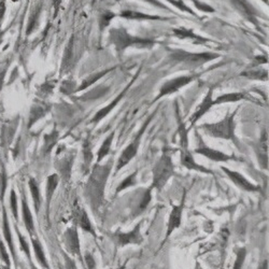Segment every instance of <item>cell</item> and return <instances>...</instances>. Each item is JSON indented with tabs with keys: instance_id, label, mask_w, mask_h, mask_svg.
Segmentation results:
<instances>
[{
	"instance_id": "7402d4cb",
	"label": "cell",
	"mask_w": 269,
	"mask_h": 269,
	"mask_svg": "<svg viewBox=\"0 0 269 269\" xmlns=\"http://www.w3.org/2000/svg\"><path fill=\"white\" fill-rule=\"evenodd\" d=\"M59 182V177L57 174L51 175L47 180V187H45V202H47V212L49 211L50 204L52 201L55 190L57 189Z\"/></svg>"
},
{
	"instance_id": "f6af8a7d",
	"label": "cell",
	"mask_w": 269,
	"mask_h": 269,
	"mask_svg": "<svg viewBox=\"0 0 269 269\" xmlns=\"http://www.w3.org/2000/svg\"><path fill=\"white\" fill-rule=\"evenodd\" d=\"M65 260H66V269H78L72 258H70L69 256L66 255Z\"/></svg>"
},
{
	"instance_id": "ac0fdd59",
	"label": "cell",
	"mask_w": 269,
	"mask_h": 269,
	"mask_svg": "<svg viewBox=\"0 0 269 269\" xmlns=\"http://www.w3.org/2000/svg\"><path fill=\"white\" fill-rule=\"evenodd\" d=\"M257 160L263 169L268 168V135L267 131H264L256 148Z\"/></svg>"
},
{
	"instance_id": "5bb4252c",
	"label": "cell",
	"mask_w": 269,
	"mask_h": 269,
	"mask_svg": "<svg viewBox=\"0 0 269 269\" xmlns=\"http://www.w3.org/2000/svg\"><path fill=\"white\" fill-rule=\"evenodd\" d=\"M181 165L185 167L186 169L193 170V171H197L200 172V174H205V175H212L213 172L206 168V167L201 166L199 164L196 163V161L193 157V154L190 152L189 149H181Z\"/></svg>"
},
{
	"instance_id": "8992f818",
	"label": "cell",
	"mask_w": 269,
	"mask_h": 269,
	"mask_svg": "<svg viewBox=\"0 0 269 269\" xmlns=\"http://www.w3.org/2000/svg\"><path fill=\"white\" fill-rule=\"evenodd\" d=\"M152 119H153V115H151L150 118L148 119V121H146L145 123L142 125V127L138 131V134L136 135L134 140L131 141L127 146H126V148L123 150V152H122L120 157H119V160H118V163H116V166H115L114 175L118 174V172L121 169H123L126 165L129 164L131 161V160H133L134 157L137 155V153H138L139 146H140V143H141L142 135L144 134V131H145L146 127H148V125H149V123H150Z\"/></svg>"
},
{
	"instance_id": "f546056e",
	"label": "cell",
	"mask_w": 269,
	"mask_h": 269,
	"mask_svg": "<svg viewBox=\"0 0 269 269\" xmlns=\"http://www.w3.org/2000/svg\"><path fill=\"white\" fill-rule=\"evenodd\" d=\"M137 176H138V170L134 171L133 174H130L128 177H126L124 180H122L121 183L118 185V187H116L115 194H120V193L129 189V187L137 185Z\"/></svg>"
},
{
	"instance_id": "4fadbf2b",
	"label": "cell",
	"mask_w": 269,
	"mask_h": 269,
	"mask_svg": "<svg viewBox=\"0 0 269 269\" xmlns=\"http://www.w3.org/2000/svg\"><path fill=\"white\" fill-rule=\"evenodd\" d=\"M65 246L71 255L81 257V245L78 228L75 226L69 227L65 233Z\"/></svg>"
},
{
	"instance_id": "f1b7e54d",
	"label": "cell",
	"mask_w": 269,
	"mask_h": 269,
	"mask_svg": "<svg viewBox=\"0 0 269 269\" xmlns=\"http://www.w3.org/2000/svg\"><path fill=\"white\" fill-rule=\"evenodd\" d=\"M241 75L242 77H246L251 80H261V81L268 80V71L260 68H249L248 70L243 71Z\"/></svg>"
},
{
	"instance_id": "cb8c5ba5",
	"label": "cell",
	"mask_w": 269,
	"mask_h": 269,
	"mask_svg": "<svg viewBox=\"0 0 269 269\" xmlns=\"http://www.w3.org/2000/svg\"><path fill=\"white\" fill-rule=\"evenodd\" d=\"M2 232H3V237L6 239L8 247L10 249V252L13 256L14 260H17V254L14 252V247H13V239H12V234H11V230H10V224H9V219H8V215L7 211L3 209L2 211Z\"/></svg>"
},
{
	"instance_id": "ab89813d",
	"label": "cell",
	"mask_w": 269,
	"mask_h": 269,
	"mask_svg": "<svg viewBox=\"0 0 269 269\" xmlns=\"http://www.w3.org/2000/svg\"><path fill=\"white\" fill-rule=\"evenodd\" d=\"M17 232H18V241L19 243H21V248L22 250L25 252V254H26V256L28 257V260H32V256H30V249H29V243H27L26 239L23 237V235L21 234V232L18 231V228H17Z\"/></svg>"
},
{
	"instance_id": "8fae6325",
	"label": "cell",
	"mask_w": 269,
	"mask_h": 269,
	"mask_svg": "<svg viewBox=\"0 0 269 269\" xmlns=\"http://www.w3.org/2000/svg\"><path fill=\"white\" fill-rule=\"evenodd\" d=\"M195 153L205 156L208 160L215 161V163H227V161H238L236 156L228 155L224 153V152L211 149L206 144H200L198 148L195 149Z\"/></svg>"
},
{
	"instance_id": "1f68e13d",
	"label": "cell",
	"mask_w": 269,
	"mask_h": 269,
	"mask_svg": "<svg viewBox=\"0 0 269 269\" xmlns=\"http://www.w3.org/2000/svg\"><path fill=\"white\" fill-rule=\"evenodd\" d=\"M245 98V94L242 93H228L222 96H219L215 100V106L221 105V104H227V103H236V101H240Z\"/></svg>"
},
{
	"instance_id": "ffe728a7",
	"label": "cell",
	"mask_w": 269,
	"mask_h": 269,
	"mask_svg": "<svg viewBox=\"0 0 269 269\" xmlns=\"http://www.w3.org/2000/svg\"><path fill=\"white\" fill-rule=\"evenodd\" d=\"M22 215H23L24 224H25V227H26L27 232L29 233L32 237L35 236L36 235L35 223H34L32 211H30V209H29L27 198H26V196H25V194H23V197H22Z\"/></svg>"
},
{
	"instance_id": "60d3db41",
	"label": "cell",
	"mask_w": 269,
	"mask_h": 269,
	"mask_svg": "<svg viewBox=\"0 0 269 269\" xmlns=\"http://www.w3.org/2000/svg\"><path fill=\"white\" fill-rule=\"evenodd\" d=\"M114 18V13L107 11L105 12L103 15H101L100 18V29L104 30L106 27H108V25L110 24V22L112 21Z\"/></svg>"
},
{
	"instance_id": "83f0119b",
	"label": "cell",
	"mask_w": 269,
	"mask_h": 269,
	"mask_svg": "<svg viewBox=\"0 0 269 269\" xmlns=\"http://www.w3.org/2000/svg\"><path fill=\"white\" fill-rule=\"evenodd\" d=\"M114 135H115V133H114V131H112V133H111L105 139V141L103 142V144H101V146L97 152V164H99L106 156L109 155L110 151H111V145H112V142H113V139H114Z\"/></svg>"
},
{
	"instance_id": "5b68a950",
	"label": "cell",
	"mask_w": 269,
	"mask_h": 269,
	"mask_svg": "<svg viewBox=\"0 0 269 269\" xmlns=\"http://www.w3.org/2000/svg\"><path fill=\"white\" fill-rule=\"evenodd\" d=\"M219 57L215 53H190L183 50H176L170 54V59L184 68H196L210 60Z\"/></svg>"
},
{
	"instance_id": "d6986e66",
	"label": "cell",
	"mask_w": 269,
	"mask_h": 269,
	"mask_svg": "<svg viewBox=\"0 0 269 269\" xmlns=\"http://www.w3.org/2000/svg\"><path fill=\"white\" fill-rule=\"evenodd\" d=\"M75 222H77V225L80 228H82L84 232L95 236V230L92 222H90L88 212H86L83 208L79 207L78 209L75 210Z\"/></svg>"
},
{
	"instance_id": "c3c4849f",
	"label": "cell",
	"mask_w": 269,
	"mask_h": 269,
	"mask_svg": "<svg viewBox=\"0 0 269 269\" xmlns=\"http://www.w3.org/2000/svg\"><path fill=\"white\" fill-rule=\"evenodd\" d=\"M258 269H268V261L265 260L263 263H262V265L260 266V268Z\"/></svg>"
},
{
	"instance_id": "681fc988",
	"label": "cell",
	"mask_w": 269,
	"mask_h": 269,
	"mask_svg": "<svg viewBox=\"0 0 269 269\" xmlns=\"http://www.w3.org/2000/svg\"><path fill=\"white\" fill-rule=\"evenodd\" d=\"M1 269H10V266H6V265H4V267H2Z\"/></svg>"
},
{
	"instance_id": "d4e9b609",
	"label": "cell",
	"mask_w": 269,
	"mask_h": 269,
	"mask_svg": "<svg viewBox=\"0 0 269 269\" xmlns=\"http://www.w3.org/2000/svg\"><path fill=\"white\" fill-rule=\"evenodd\" d=\"M32 243H33L36 260L38 261V263L44 269H50L49 263L47 261V256H45V253H44L43 247L41 246V243H40V241L37 239V238H35L34 236L32 237Z\"/></svg>"
},
{
	"instance_id": "816d5d0a",
	"label": "cell",
	"mask_w": 269,
	"mask_h": 269,
	"mask_svg": "<svg viewBox=\"0 0 269 269\" xmlns=\"http://www.w3.org/2000/svg\"><path fill=\"white\" fill-rule=\"evenodd\" d=\"M32 268H33V269H37V268H36V267H35V266H34V265H33V266H32Z\"/></svg>"
},
{
	"instance_id": "e575fe53",
	"label": "cell",
	"mask_w": 269,
	"mask_h": 269,
	"mask_svg": "<svg viewBox=\"0 0 269 269\" xmlns=\"http://www.w3.org/2000/svg\"><path fill=\"white\" fill-rule=\"evenodd\" d=\"M152 191H153V189L152 187H148L143 193V195L141 196V199L139 201L138 204V207H137V212L136 215H139V213L143 212L146 208H148V206L150 205V202L152 200Z\"/></svg>"
},
{
	"instance_id": "6da1fadb",
	"label": "cell",
	"mask_w": 269,
	"mask_h": 269,
	"mask_svg": "<svg viewBox=\"0 0 269 269\" xmlns=\"http://www.w3.org/2000/svg\"><path fill=\"white\" fill-rule=\"evenodd\" d=\"M113 161L110 160L105 165L96 163L88 178L84 186V196L90 207L94 211H97L103 206L105 200V191L107 182L112 170Z\"/></svg>"
},
{
	"instance_id": "7bdbcfd3",
	"label": "cell",
	"mask_w": 269,
	"mask_h": 269,
	"mask_svg": "<svg viewBox=\"0 0 269 269\" xmlns=\"http://www.w3.org/2000/svg\"><path fill=\"white\" fill-rule=\"evenodd\" d=\"M191 1H193V3L195 4L196 8H198L199 10H201V11L204 12H215V9H213L211 6H209V4H207L205 2H201L200 0H191Z\"/></svg>"
},
{
	"instance_id": "e0dca14e",
	"label": "cell",
	"mask_w": 269,
	"mask_h": 269,
	"mask_svg": "<svg viewBox=\"0 0 269 269\" xmlns=\"http://www.w3.org/2000/svg\"><path fill=\"white\" fill-rule=\"evenodd\" d=\"M137 78V75H135V77H134V79L133 80H131L130 81V83L128 84V86H127V88H125L124 90H123V92H122V93H120V95L119 96H116V97L114 98V100L112 101V103H110L108 106H106L105 107V108H103V109H100L99 111H98V112L97 113H96L95 114V116H94V118L92 119V123H98V122H100L101 120H104L105 118H106V116L107 115H108L110 112H111V111H112L114 108H115V107H116V105H118L119 103H120V101L122 100V98H123L124 97V95H125V93L126 92H127V90H128V89H129V86L131 85V83H133L134 82V80Z\"/></svg>"
},
{
	"instance_id": "f907efd6",
	"label": "cell",
	"mask_w": 269,
	"mask_h": 269,
	"mask_svg": "<svg viewBox=\"0 0 269 269\" xmlns=\"http://www.w3.org/2000/svg\"><path fill=\"white\" fill-rule=\"evenodd\" d=\"M263 1H264V2H266V3H268V0H263Z\"/></svg>"
},
{
	"instance_id": "484cf974",
	"label": "cell",
	"mask_w": 269,
	"mask_h": 269,
	"mask_svg": "<svg viewBox=\"0 0 269 269\" xmlns=\"http://www.w3.org/2000/svg\"><path fill=\"white\" fill-rule=\"evenodd\" d=\"M28 185H29L30 194H32V197H33L35 212L36 215H39L40 208H41V195H40L39 185L35 179H30L28 182Z\"/></svg>"
},
{
	"instance_id": "8d00e7d4",
	"label": "cell",
	"mask_w": 269,
	"mask_h": 269,
	"mask_svg": "<svg viewBox=\"0 0 269 269\" xmlns=\"http://www.w3.org/2000/svg\"><path fill=\"white\" fill-rule=\"evenodd\" d=\"M83 153H84V163H85V171H88L90 168V164L93 161V154L90 151V141H85L83 144Z\"/></svg>"
},
{
	"instance_id": "bcb514c9",
	"label": "cell",
	"mask_w": 269,
	"mask_h": 269,
	"mask_svg": "<svg viewBox=\"0 0 269 269\" xmlns=\"http://www.w3.org/2000/svg\"><path fill=\"white\" fill-rule=\"evenodd\" d=\"M143 1L148 2L150 4H152V6H154L156 8H161V9H165L167 10L168 8H167L164 3H161V1H159V0H143Z\"/></svg>"
},
{
	"instance_id": "52a82bcc",
	"label": "cell",
	"mask_w": 269,
	"mask_h": 269,
	"mask_svg": "<svg viewBox=\"0 0 269 269\" xmlns=\"http://www.w3.org/2000/svg\"><path fill=\"white\" fill-rule=\"evenodd\" d=\"M141 224L142 221H140L133 230L123 233V232H116L113 234V240L119 247L123 248L129 245L140 246L143 242V236L141 235Z\"/></svg>"
},
{
	"instance_id": "ee69618b",
	"label": "cell",
	"mask_w": 269,
	"mask_h": 269,
	"mask_svg": "<svg viewBox=\"0 0 269 269\" xmlns=\"http://www.w3.org/2000/svg\"><path fill=\"white\" fill-rule=\"evenodd\" d=\"M84 260H85L86 266H88L89 269H95L96 268L95 258H94V256L92 254H90V252H86V254L84 256Z\"/></svg>"
},
{
	"instance_id": "d590c367",
	"label": "cell",
	"mask_w": 269,
	"mask_h": 269,
	"mask_svg": "<svg viewBox=\"0 0 269 269\" xmlns=\"http://www.w3.org/2000/svg\"><path fill=\"white\" fill-rule=\"evenodd\" d=\"M248 255V250L247 248L241 247L236 250V258L234 262V265H233V269H242L243 265H245L246 258Z\"/></svg>"
},
{
	"instance_id": "30bf717a",
	"label": "cell",
	"mask_w": 269,
	"mask_h": 269,
	"mask_svg": "<svg viewBox=\"0 0 269 269\" xmlns=\"http://www.w3.org/2000/svg\"><path fill=\"white\" fill-rule=\"evenodd\" d=\"M221 169L225 172V175L230 178V179L233 181L236 186L239 187L242 191L245 192H261V187L252 183L250 180H248L246 177H243L240 172L232 170L230 168H226V167H221Z\"/></svg>"
},
{
	"instance_id": "44dd1931",
	"label": "cell",
	"mask_w": 269,
	"mask_h": 269,
	"mask_svg": "<svg viewBox=\"0 0 269 269\" xmlns=\"http://www.w3.org/2000/svg\"><path fill=\"white\" fill-rule=\"evenodd\" d=\"M121 18L126 19H131V21H155V19H166L159 17V15H150L144 14L138 11H133V10H124L121 12Z\"/></svg>"
},
{
	"instance_id": "2e32d148",
	"label": "cell",
	"mask_w": 269,
	"mask_h": 269,
	"mask_svg": "<svg viewBox=\"0 0 269 269\" xmlns=\"http://www.w3.org/2000/svg\"><path fill=\"white\" fill-rule=\"evenodd\" d=\"M212 93H213L212 89L208 90V93L205 96L204 100L201 101V104L198 106V108L196 109L194 114L191 116V119H190L191 126L194 125L196 122H198L202 118V116H204L208 112V111H209L212 107L215 106V100H213V98H212Z\"/></svg>"
},
{
	"instance_id": "7c38bea8",
	"label": "cell",
	"mask_w": 269,
	"mask_h": 269,
	"mask_svg": "<svg viewBox=\"0 0 269 269\" xmlns=\"http://www.w3.org/2000/svg\"><path fill=\"white\" fill-rule=\"evenodd\" d=\"M230 2L243 18H247L249 22L254 24L255 26H257L258 23L256 18L258 17V13L256 11V9L253 7L248 0H230Z\"/></svg>"
},
{
	"instance_id": "7dc6e473",
	"label": "cell",
	"mask_w": 269,
	"mask_h": 269,
	"mask_svg": "<svg viewBox=\"0 0 269 269\" xmlns=\"http://www.w3.org/2000/svg\"><path fill=\"white\" fill-rule=\"evenodd\" d=\"M62 1H63V0H53V7H54V10H55V13H54L55 17H56L57 11H58V9L60 7V3H62Z\"/></svg>"
},
{
	"instance_id": "9c48e42d",
	"label": "cell",
	"mask_w": 269,
	"mask_h": 269,
	"mask_svg": "<svg viewBox=\"0 0 269 269\" xmlns=\"http://www.w3.org/2000/svg\"><path fill=\"white\" fill-rule=\"evenodd\" d=\"M184 202H185V193L183 194V197H182V200L180 204L172 206V209L169 215L168 224H167L165 240L168 239V238L172 235V233L181 226L182 215H183V209H184Z\"/></svg>"
},
{
	"instance_id": "7a4b0ae2",
	"label": "cell",
	"mask_w": 269,
	"mask_h": 269,
	"mask_svg": "<svg viewBox=\"0 0 269 269\" xmlns=\"http://www.w3.org/2000/svg\"><path fill=\"white\" fill-rule=\"evenodd\" d=\"M109 41L114 45V48L119 55H122L126 49H150L154 47L155 41L151 39L136 37L131 36L125 28H113L109 33Z\"/></svg>"
},
{
	"instance_id": "3957f363",
	"label": "cell",
	"mask_w": 269,
	"mask_h": 269,
	"mask_svg": "<svg viewBox=\"0 0 269 269\" xmlns=\"http://www.w3.org/2000/svg\"><path fill=\"white\" fill-rule=\"evenodd\" d=\"M237 110L233 113L227 114L224 119L216 123H208L202 124L200 128L205 131L207 135H209L213 138H219L224 140H230L234 143L238 149H240V142L238 140L235 134V115Z\"/></svg>"
},
{
	"instance_id": "f5cc1de1",
	"label": "cell",
	"mask_w": 269,
	"mask_h": 269,
	"mask_svg": "<svg viewBox=\"0 0 269 269\" xmlns=\"http://www.w3.org/2000/svg\"><path fill=\"white\" fill-rule=\"evenodd\" d=\"M12 1H18V0H12Z\"/></svg>"
},
{
	"instance_id": "d6a6232c",
	"label": "cell",
	"mask_w": 269,
	"mask_h": 269,
	"mask_svg": "<svg viewBox=\"0 0 269 269\" xmlns=\"http://www.w3.org/2000/svg\"><path fill=\"white\" fill-rule=\"evenodd\" d=\"M41 11H42V4H39V6L36 7V9L33 11L32 17H30V18H29L28 26H27V30H26L27 35H30L36 28H37L38 24H39L40 14H41Z\"/></svg>"
},
{
	"instance_id": "f35d334b",
	"label": "cell",
	"mask_w": 269,
	"mask_h": 269,
	"mask_svg": "<svg viewBox=\"0 0 269 269\" xmlns=\"http://www.w3.org/2000/svg\"><path fill=\"white\" fill-rule=\"evenodd\" d=\"M10 204H11V210L13 213V216L15 220H18V197L15 194V191H11V195H10Z\"/></svg>"
},
{
	"instance_id": "9a60e30c",
	"label": "cell",
	"mask_w": 269,
	"mask_h": 269,
	"mask_svg": "<svg viewBox=\"0 0 269 269\" xmlns=\"http://www.w3.org/2000/svg\"><path fill=\"white\" fill-rule=\"evenodd\" d=\"M74 161V154H69L64 156L63 159L58 160L55 163V168L58 171L59 179H63L64 181H69L71 178V170H72Z\"/></svg>"
},
{
	"instance_id": "4dcf8cb0",
	"label": "cell",
	"mask_w": 269,
	"mask_h": 269,
	"mask_svg": "<svg viewBox=\"0 0 269 269\" xmlns=\"http://www.w3.org/2000/svg\"><path fill=\"white\" fill-rule=\"evenodd\" d=\"M112 70H113V68H108V69H106V70H104V71H101V72H98V73H95V74L90 75V77L86 78V79L83 81V82H82V84H81V85L79 86V89L77 90V92H80V90H83L84 89H88L89 86L95 84L99 79H101V78L104 77V75H106L107 73L110 72V71H112Z\"/></svg>"
},
{
	"instance_id": "603a6c76",
	"label": "cell",
	"mask_w": 269,
	"mask_h": 269,
	"mask_svg": "<svg viewBox=\"0 0 269 269\" xmlns=\"http://www.w3.org/2000/svg\"><path fill=\"white\" fill-rule=\"evenodd\" d=\"M174 33L177 36L178 38L180 39H189L193 40V43H197V44H206L209 40L206 38H202L200 36L196 35L193 30L191 29H186V28H179V29H174Z\"/></svg>"
},
{
	"instance_id": "b9f144b4",
	"label": "cell",
	"mask_w": 269,
	"mask_h": 269,
	"mask_svg": "<svg viewBox=\"0 0 269 269\" xmlns=\"http://www.w3.org/2000/svg\"><path fill=\"white\" fill-rule=\"evenodd\" d=\"M0 258H1L2 262L4 263L6 266L11 265V262H10V256L7 252V248L4 247L3 241L1 238H0Z\"/></svg>"
},
{
	"instance_id": "74e56055",
	"label": "cell",
	"mask_w": 269,
	"mask_h": 269,
	"mask_svg": "<svg viewBox=\"0 0 269 269\" xmlns=\"http://www.w3.org/2000/svg\"><path fill=\"white\" fill-rule=\"evenodd\" d=\"M167 1H169L172 4V6H175L178 9H180L181 11L186 12V13L192 14V15H195V12L193 11V10L191 8H189V7L186 6L183 0H167Z\"/></svg>"
},
{
	"instance_id": "277c9868",
	"label": "cell",
	"mask_w": 269,
	"mask_h": 269,
	"mask_svg": "<svg viewBox=\"0 0 269 269\" xmlns=\"http://www.w3.org/2000/svg\"><path fill=\"white\" fill-rule=\"evenodd\" d=\"M152 184L153 190L161 191L175 174V166L171 155L164 153L156 161L152 169Z\"/></svg>"
},
{
	"instance_id": "ba28073f",
	"label": "cell",
	"mask_w": 269,
	"mask_h": 269,
	"mask_svg": "<svg viewBox=\"0 0 269 269\" xmlns=\"http://www.w3.org/2000/svg\"><path fill=\"white\" fill-rule=\"evenodd\" d=\"M194 79H195V75H182V77H178L167 81V82H165L163 86L161 88L160 93L157 95L155 101L161 99V97H165V96L175 94L176 92H178V90H180L182 88H184L185 85L190 84Z\"/></svg>"
},
{
	"instance_id": "4316f807",
	"label": "cell",
	"mask_w": 269,
	"mask_h": 269,
	"mask_svg": "<svg viewBox=\"0 0 269 269\" xmlns=\"http://www.w3.org/2000/svg\"><path fill=\"white\" fill-rule=\"evenodd\" d=\"M48 110H49V107L44 106V105L34 106L32 108V111H30L28 127H32L34 124H36V122H38L40 119L43 118L45 113L48 112Z\"/></svg>"
},
{
	"instance_id": "836d02e7",
	"label": "cell",
	"mask_w": 269,
	"mask_h": 269,
	"mask_svg": "<svg viewBox=\"0 0 269 269\" xmlns=\"http://www.w3.org/2000/svg\"><path fill=\"white\" fill-rule=\"evenodd\" d=\"M58 139V131L56 129H53V131L49 135L44 136V144H43V152L45 154L50 153L52 151L53 146L56 144Z\"/></svg>"
}]
</instances>
